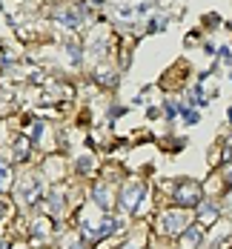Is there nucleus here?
<instances>
[{
    "label": "nucleus",
    "mask_w": 232,
    "mask_h": 249,
    "mask_svg": "<svg viewBox=\"0 0 232 249\" xmlns=\"http://www.w3.org/2000/svg\"><path fill=\"white\" fill-rule=\"evenodd\" d=\"M183 244H186V247L201 244V226H189V229L183 232Z\"/></svg>",
    "instance_id": "nucleus-3"
},
{
    "label": "nucleus",
    "mask_w": 232,
    "mask_h": 249,
    "mask_svg": "<svg viewBox=\"0 0 232 249\" xmlns=\"http://www.w3.org/2000/svg\"><path fill=\"white\" fill-rule=\"evenodd\" d=\"M161 224H163V229H166V232H175V229H178V224H180V218H178V215H163V221H161Z\"/></svg>",
    "instance_id": "nucleus-4"
},
{
    "label": "nucleus",
    "mask_w": 232,
    "mask_h": 249,
    "mask_svg": "<svg viewBox=\"0 0 232 249\" xmlns=\"http://www.w3.org/2000/svg\"><path fill=\"white\" fill-rule=\"evenodd\" d=\"M141 195H143V183H132L126 192H124V198H121L124 209H135V203L141 200Z\"/></svg>",
    "instance_id": "nucleus-2"
},
{
    "label": "nucleus",
    "mask_w": 232,
    "mask_h": 249,
    "mask_svg": "<svg viewBox=\"0 0 232 249\" xmlns=\"http://www.w3.org/2000/svg\"><path fill=\"white\" fill-rule=\"evenodd\" d=\"M124 249H135V247H124Z\"/></svg>",
    "instance_id": "nucleus-10"
},
{
    "label": "nucleus",
    "mask_w": 232,
    "mask_h": 249,
    "mask_svg": "<svg viewBox=\"0 0 232 249\" xmlns=\"http://www.w3.org/2000/svg\"><path fill=\"white\" fill-rule=\"evenodd\" d=\"M192 100H195L198 106H206V98H204V92H201V86H195V89H192Z\"/></svg>",
    "instance_id": "nucleus-5"
},
{
    "label": "nucleus",
    "mask_w": 232,
    "mask_h": 249,
    "mask_svg": "<svg viewBox=\"0 0 232 249\" xmlns=\"http://www.w3.org/2000/svg\"><path fill=\"white\" fill-rule=\"evenodd\" d=\"M0 249H6V247H3V244H0Z\"/></svg>",
    "instance_id": "nucleus-11"
},
{
    "label": "nucleus",
    "mask_w": 232,
    "mask_h": 249,
    "mask_svg": "<svg viewBox=\"0 0 232 249\" xmlns=\"http://www.w3.org/2000/svg\"><path fill=\"white\" fill-rule=\"evenodd\" d=\"M227 180H230V183H232V166H230V169H227Z\"/></svg>",
    "instance_id": "nucleus-8"
},
{
    "label": "nucleus",
    "mask_w": 232,
    "mask_h": 249,
    "mask_svg": "<svg viewBox=\"0 0 232 249\" xmlns=\"http://www.w3.org/2000/svg\"><path fill=\"white\" fill-rule=\"evenodd\" d=\"M180 109H178V103H166V118H175Z\"/></svg>",
    "instance_id": "nucleus-6"
},
{
    "label": "nucleus",
    "mask_w": 232,
    "mask_h": 249,
    "mask_svg": "<svg viewBox=\"0 0 232 249\" xmlns=\"http://www.w3.org/2000/svg\"><path fill=\"white\" fill-rule=\"evenodd\" d=\"M6 178H9V175H6V169H0V186H6Z\"/></svg>",
    "instance_id": "nucleus-7"
},
{
    "label": "nucleus",
    "mask_w": 232,
    "mask_h": 249,
    "mask_svg": "<svg viewBox=\"0 0 232 249\" xmlns=\"http://www.w3.org/2000/svg\"><path fill=\"white\" fill-rule=\"evenodd\" d=\"M230 124H232V109H230Z\"/></svg>",
    "instance_id": "nucleus-9"
},
{
    "label": "nucleus",
    "mask_w": 232,
    "mask_h": 249,
    "mask_svg": "<svg viewBox=\"0 0 232 249\" xmlns=\"http://www.w3.org/2000/svg\"><path fill=\"white\" fill-rule=\"evenodd\" d=\"M178 200L186 206H198L201 203V186L198 183H183L178 189Z\"/></svg>",
    "instance_id": "nucleus-1"
}]
</instances>
